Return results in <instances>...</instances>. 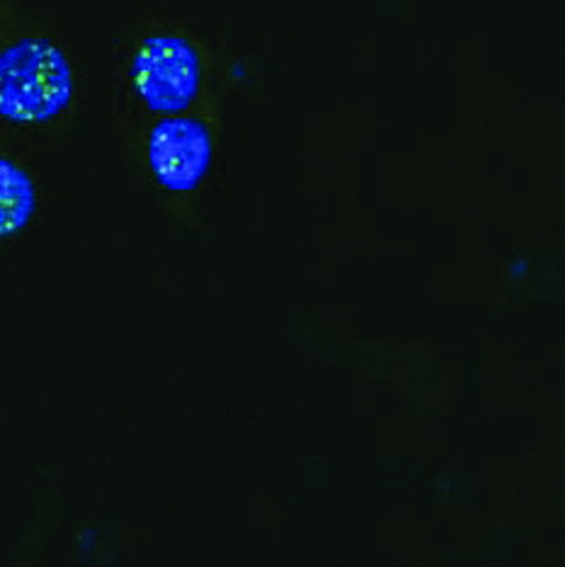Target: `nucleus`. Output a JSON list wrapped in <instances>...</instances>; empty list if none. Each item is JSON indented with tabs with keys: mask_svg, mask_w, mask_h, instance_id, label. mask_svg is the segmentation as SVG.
<instances>
[{
	"mask_svg": "<svg viewBox=\"0 0 565 567\" xmlns=\"http://www.w3.org/2000/svg\"><path fill=\"white\" fill-rule=\"evenodd\" d=\"M151 171L171 192H192L212 163L207 126L189 117H168L153 126L148 141Z\"/></svg>",
	"mask_w": 565,
	"mask_h": 567,
	"instance_id": "obj_3",
	"label": "nucleus"
},
{
	"mask_svg": "<svg viewBox=\"0 0 565 567\" xmlns=\"http://www.w3.org/2000/svg\"><path fill=\"white\" fill-rule=\"evenodd\" d=\"M132 79L148 110L185 112L199 90V56L183 37H148L134 56Z\"/></svg>",
	"mask_w": 565,
	"mask_h": 567,
	"instance_id": "obj_2",
	"label": "nucleus"
},
{
	"mask_svg": "<svg viewBox=\"0 0 565 567\" xmlns=\"http://www.w3.org/2000/svg\"><path fill=\"white\" fill-rule=\"evenodd\" d=\"M37 212L32 177L8 158H0V238H12L28 228Z\"/></svg>",
	"mask_w": 565,
	"mask_h": 567,
	"instance_id": "obj_4",
	"label": "nucleus"
},
{
	"mask_svg": "<svg viewBox=\"0 0 565 567\" xmlns=\"http://www.w3.org/2000/svg\"><path fill=\"white\" fill-rule=\"evenodd\" d=\"M73 75L63 51L42 37H24L0 51V117L44 124L69 107Z\"/></svg>",
	"mask_w": 565,
	"mask_h": 567,
	"instance_id": "obj_1",
	"label": "nucleus"
}]
</instances>
